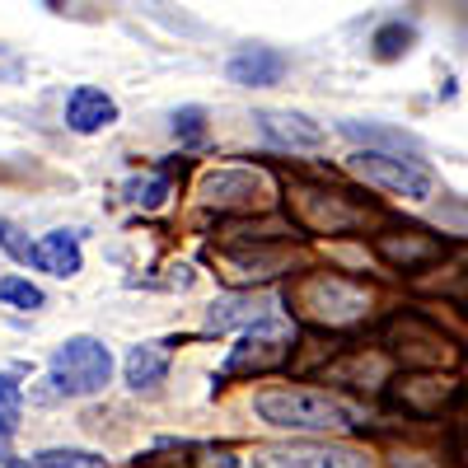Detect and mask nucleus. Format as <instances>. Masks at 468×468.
Here are the masks:
<instances>
[{"label":"nucleus","instance_id":"obj_1","mask_svg":"<svg viewBox=\"0 0 468 468\" xmlns=\"http://www.w3.org/2000/svg\"><path fill=\"white\" fill-rule=\"evenodd\" d=\"M253 408L282 431H337V426L356 421V408H346L333 394H319V388H262Z\"/></svg>","mask_w":468,"mask_h":468},{"label":"nucleus","instance_id":"obj_2","mask_svg":"<svg viewBox=\"0 0 468 468\" xmlns=\"http://www.w3.org/2000/svg\"><path fill=\"white\" fill-rule=\"evenodd\" d=\"M112 375V356L108 346L94 342V337H70L52 351V388L37 394V403H52V399H85V394H99Z\"/></svg>","mask_w":468,"mask_h":468},{"label":"nucleus","instance_id":"obj_3","mask_svg":"<svg viewBox=\"0 0 468 468\" xmlns=\"http://www.w3.org/2000/svg\"><path fill=\"white\" fill-rule=\"evenodd\" d=\"M295 309L309 314L314 324H328V328H342L351 319H361L370 309V291H361L356 282L337 277V271H314V277H304L295 291H291Z\"/></svg>","mask_w":468,"mask_h":468},{"label":"nucleus","instance_id":"obj_4","mask_svg":"<svg viewBox=\"0 0 468 468\" xmlns=\"http://www.w3.org/2000/svg\"><path fill=\"white\" fill-rule=\"evenodd\" d=\"M351 169H356L366 183L384 187V192H394V197H408V202H426L431 197V169H426L421 160H403V154H388V150H356L351 154Z\"/></svg>","mask_w":468,"mask_h":468},{"label":"nucleus","instance_id":"obj_5","mask_svg":"<svg viewBox=\"0 0 468 468\" xmlns=\"http://www.w3.org/2000/svg\"><path fill=\"white\" fill-rule=\"evenodd\" d=\"M291 220L309 234H342V229H356L366 225V211L351 207L342 192H324V187H291Z\"/></svg>","mask_w":468,"mask_h":468},{"label":"nucleus","instance_id":"obj_6","mask_svg":"<svg viewBox=\"0 0 468 468\" xmlns=\"http://www.w3.org/2000/svg\"><path fill=\"white\" fill-rule=\"evenodd\" d=\"M286 342H291V324H282V319L258 324L239 346H234L225 375H262V370H271V366H282L286 351H291Z\"/></svg>","mask_w":468,"mask_h":468},{"label":"nucleus","instance_id":"obj_7","mask_svg":"<svg viewBox=\"0 0 468 468\" xmlns=\"http://www.w3.org/2000/svg\"><path fill=\"white\" fill-rule=\"evenodd\" d=\"M253 468H370L351 445H271L253 454Z\"/></svg>","mask_w":468,"mask_h":468},{"label":"nucleus","instance_id":"obj_8","mask_svg":"<svg viewBox=\"0 0 468 468\" xmlns=\"http://www.w3.org/2000/svg\"><path fill=\"white\" fill-rule=\"evenodd\" d=\"M454 379H441V375H403L394 384V408H403L408 417H441V408L454 403Z\"/></svg>","mask_w":468,"mask_h":468},{"label":"nucleus","instance_id":"obj_9","mask_svg":"<svg viewBox=\"0 0 468 468\" xmlns=\"http://www.w3.org/2000/svg\"><path fill=\"white\" fill-rule=\"evenodd\" d=\"M375 253L388 267L412 271V267H431L445 253V244L436 239V234H421V229H394V234H375Z\"/></svg>","mask_w":468,"mask_h":468},{"label":"nucleus","instance_id":"obj_10","mask_svg":"<svg viewBox=\"0 0 468 468\" xmlns=\"http://www.w3.org/2000/svg\"><path fill=\"white\" fill-rule=\"evenodd\" d=\"M267 319H277V304L271 300H262V295H229V300L211 304L207 328L211 333H229V328H258Z\"/></svg>","mask_w":468,"mask_h":468},{"label":"nucleus","instance_id":"obj_11","mask_svg":"<svg viewBox=\"0 0 468 468\" xmlns=\"http://www.w3.org/2000/svg\"><path fill=\"white\" fill-rule=\"evenodd\" d=\"M258 127L271 145H286V150H319L328 141L324 127H314L309 117H295V112H262Z\"/></svg>","mask_w":468,"mask_h":468},{"label":"nucleus","instance_id":"obj_12","mask_svg":"<svg viewBox=\"0 0 468 468\" xmlns=\"http://www.w3.org/2000/svg\"><path fill=\"white\" fill-rule=\"evenodd\" d=\"M66 122H70V132L90 136V132L117 122V103H112L103 90H75L70 103H66Z\"/></svg>","mask_w":468,"mask_h":468},{"label":"nucleus","instance_id":"obj_13","mask_svg":"<svg viewBox=\"0 0 468 468\" xmlns=\"http://www.w3.org/2000/svg\"><path fill=\"white\" fill-rule=\"evenodd\" d=\"M282 75H286V57L267 52V48L239 52V57L229 61V80H234V85H253V90H262V85H277Z\"/></svg>","mask_w":468,"mask_h":468},{"label":"nucleus","instance_id":"obj_14","mask_svg":"<svg viewBox=\"0 0 468 468\" xmlns=\"http://www.w3.org/2000/svg\"><path fill=\"white\" fill-rule=\"evenodd\" d=\"M169 375V346L165 342H141L127 351V384L136 388H154V384H165Z\"/></svg>","mask_w":468,"mask_h":468},{"label":"nucleus","instance_id":"obj_15","mask_svg":"<svg viewBox=\"0 0 468 468\" xmlns=\"http://www.w3.org/2000/svg\"><path fill=\"white\" fill-rule=\"evenodd\" d=\"M207 202H220V207H253L258 202V178L253 174H239V169H220L202 183Z\"/></svg>","mask_w":468,"mask_h":468},{"label":"nucleus","instance_id":"obj_16","mask_svg":"<svg viewBox=\"0 0 468 468\" xmlns=\"http://www.w3.org/2000/svg\"><path fill=\"white\" fill-rule=\"evenodd\" d=\"M28 262H37L43 271H52V277H75V271H80V244H75L70 234H48L43 244H33Z\"/></svg>","mask_w":468,"mask_h":468},{"label":"nucleus","instance_id":"obj_17","mask_svg":"<svg viewBox=\"0 0 468 468\" xmlns=\"http://www.w3.org/2000/svg\"><path fill=\"white\" fill-rule=\"evenodd\" d=\"M19 417H24V388L15 375H0V441L19 431Z\"/></svg>","mask_w":468,"mask_h":468},{"label":"nucleus","instance_id":"obj_18","mask_svg":"<svg viewBox=\"0 0 468 468\" xmlns=\"http://www.w3.org/2000/svg\"><path fill=\"white\" fill-rule=\"evenodd\" d=\"M37 468H108V459L94 450H43Z\"/></svg>","mask_w":468,"mask_h":468},{"label":"nucleus","instance_id":"obj_19","mask_svg":"<svg viewBox=\"0 0 468 468\" xmlns=\"http://www.w3.org/2000/svg\"><path fill=\"white\" fill-rule=\"evenodd\" d=\"M127 197H132L136 207H160V202L169 197V178H160V174L132 178V183H127Z\"/></svg>","mask_w":468,"mask_h":468},{"label":"nucleus","instance_id":"obj_20","mask_svg":"<svg viewBox=\"0 0 468 468\" xmlns=\"http://www.w3.org/2000/svg\"><path fill=\"white\" fill-rule=\"evenodd\" d=\"M192 454H197L192 445H183V450H150V454L136 459V468H197Z\"/></svg>","mask_w":468,"mask_h":468},{"label":"nucleus","instance_id":"obj_21","mask_svg":"<svg viewBox=\"0 0 468 468\" xmlns=\"http://www.w3.org/2000/svg\"><path fill=\"white\" fill-rule=\"evenodd\" d=\"M0 295H5L10 304H19V309H43V291L28 286V282H19V277H5V282H0Z\"/></svg>","mask_w":468,"mask_h":468},{"label":"nucleus","instance_id":"obj_22","mask_svg":"<svg viewBox=\"0 0 468 468\" xmlns=\"http://www.w3.org/2000/svg\"><path fill=\"white\" fill-rule=\"evenodd\" d=\"M408 43H412V33H408L403 24H388V28H379V37H375V48H379L384 61H394L399 52H408Z\"/></svg>","mask_w":468,"mask_h":468},{"label":"nucleus","instance_id":"obj_23","mask_svg":"<svg viewBox=\"0 0 468 468\" xmlns=\"http://www.w3.org/2000/svg\"><path fill=\"white\" fill-rule=\"evenodd\" d=\"M342 132H346V136H356V141H366V145H399V150L408 145V136L384 132V127H370V122H366V127H361V122H346Z\"/></svg>","mask_w":468,"mask_h":468},{"label":"nucleus","instance_id":"obj_24","mask_svg":"<svg viewBox=\"0 0 468 468\" xmlns=\"http://www.w3.org/2000/svg\"><path fill=\"white\" fill-rule=\"evenodd\" d=\"M174 132L192 145V141H202V108H183L178 117H174Z\"/></svg>","mask_w":468,"mask_h":468},{"label":"nucleus","instance_id":"obj_25","mask_svg":"<svg viewBox=\"0 0 468 468\" xmlns=\"http://www.w3.org/2000/svg\"><path fill=\"white\" fill-rule=\"evenodd\" d=\"M0 239H5V225H0Z\"/></svg>","mask_w":468,"mask_h":468},{"label":"nucleus","instance_id":"obj_26","mask_svg":"<svg viewBox=\"0 0 468 468\" xmlns=\"http://www.w3.org/2000/svg\"><path fill=\"white\" fill-rule=\"evenodd\" d=\"M52 5H57V0H52Z\"/></svg>","mask_w":468,"mask_h":468}]
</instances>
